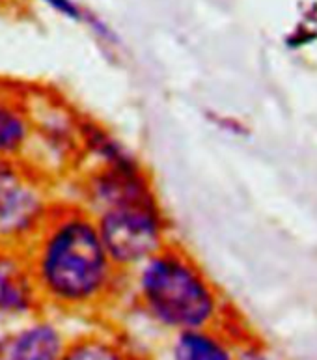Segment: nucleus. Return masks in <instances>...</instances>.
<instances>
[{"mask_svg":"<svg viewBox=\"0 0 317 360\" xmlns=\"http://www.w3.org/2000/svg\"><path fill=\"white\" fill-rule=\"evenodd\" d=\"M36 118L22 94L0 90V159L25 161L32 151Z\"/></svg>","mask_w":317,"mask_h":360,"instance_id":"obj_6","label":"nucleus"},{"mask_svg":"<svg viewBox=\"0 0 317 360\" xmlns=\"http://www.w3.org/2000/svg\"><path fill=\"white\" fill-rule=\"evenodd\" d=\"M0 90H2V88H0Z\"/></svg>","mask_w":317,"mask_h":360,"instance_id":"obj_11","label":"nucleus"},{"mask_svg":"<svg viewBox=\"0 0 317 360\" xmlns=\"http://www.w3.org/2000/svg\"><path fill=\"white\" fill-rule=\"evenodd\" d=\"M44 310L27 256L0 243V321H19Z\"/></svg>","mask_w":317,"mask_h":360,"instance_id":"obj_5","label":"nucleus"},{"mask_svg":"<svg viewBox=\"0 0 317 360\" xmlns=\"http://www.w3.org/2000/svg\"><path fill=\"white\" fill-rule=\"evenodd\" d=\"M136 310L168 334L211 328L221 312L215 285L172 241L125 274Z\"/></svg>","mask_w":317,"mask_h":360,"instance_id":"obj_3","label":"nucleus"},{"mask_svg":"<svg viewBox=\"0 0 317 360\" xmlns=\"http://www.w3.org/2000/svg\"><path fill=\"white\" fill-rule=\"evenodd\" d=\"M90 170L82 178V207L93 217L110 258L124 274L170 243L168 217L138 157L103 125L82 140Z\"/></svg>","mask_w":317,"mask_h":360,"instance_id":"obj_1","label":"nucleus"},{"mask_svg":"<svg viewBox=\"0 0 317 360\" xmlns=\"http://www.w3.org/2000/svg\"><path fill=\"white\" fill-rule=\"evenodd\" d=\"M34 174L28 162L0 159V217L10 210Z\"/></svg>","mask_w":317,"mask_h":360,"instance_id":"obj_9","label":"nucleus"},{"mask_svg":"<svg viewBox=\"0 0 317 360\" xmlns=\"http://www.w3.org/2000/svg\"><path fill=\"white\" fill-rule=\"evenodd\" d=\"M168 360H235L224 340L211 328L174 334Z\"/></svg>","mask_w":317,"mask_h":360,"instance_id":"obj_7","label":"nucleus"},{"mask_svg":"<svg viewBox=\"0 0 317 360\" xmlns=\"http://www.w3.org/2000/svg\"><path fill=\"white\" fill-rule=\"evenodd\" d=\"M25 256L44 310L97 312L125 288V274L112 262L93 217L82 205H54Z\"/></svg>","mask_w":317,"mask_h":360,"instance_id":"obj_2","label":"nucleus"},{"mask_svg":"<svg viewBox=\"0 0 317 360\" xmlns=\"http://www.w3.org/2000/svg\"><path fill=\"white\" fill-rule=\"evenodd\" d=\"M70 336L44 310L0 333V360H60Z\"/></svg>","mask_w":317,"mask_h":360,"instance_id":"obj_4","label":"nucleus"},{"mask_svg":"<svg viewBox=\"0 0 317 360\" xmlns=\"http://www.w3.org/2000/svg\"><path fill=\"white\" fill-rule=\"evenodd\" d=\"M60 360H136L135 353L119 338L101 330L70 336Z\"/></svg>","mask_w":317,"mask_h":360,"instance_id":"obj_8","label":"nucleus"},{"mask_svg":"<svg viewBox=\"0 0 317 360\" xmlns=\"http://www.w3.org/2000/svg\"><path fill=\"white\" fill-rule=\"evenodd\" d=\"M44 2L56 11H60L62 15L73 19V21H84L86 19V15L82 13L81 8L73 0H44Z\"/></svg>","mask_w":317,"mask_h":360,"instance_id":"obj_10","label":"nucleus"}]
</instances>
